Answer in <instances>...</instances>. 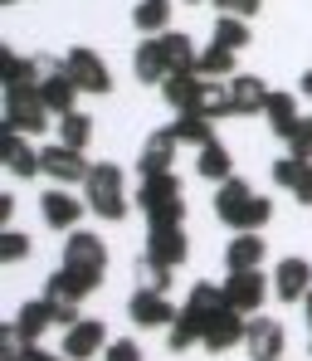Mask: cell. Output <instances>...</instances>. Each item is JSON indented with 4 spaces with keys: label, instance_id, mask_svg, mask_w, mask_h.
Instances as JSON below:
<instances>
[{
    "label": "cell",
    "instance_id": "1",
    "mask_svg": "<svg viewBox=\"0 0 312 361\" xmlns=\"http://www.w3.org/2000/svg\"><path fill=\"white\" fill-rule=\"evenodd\" d=\"M215 215L235 235L239 230H263L273 220V200H263L244 176H230V180H220V190H215Z\"/></svg>",
    "mask_w": 312,
    "mask_h": 361
},
{
    "label": "cell",
    "instance_id": "2",
    "mask_svg": "<svg viewBox=\"0 0 312 361\" xmlns=\"http://www.w3.org/2000/svg\"><path fill=\"white\" fill-rule=\"evenodd\" d=\"M83 200H88V210L98 215V220H127V180H123V166L118 161H93V171L83 180Z\"/></svg>",
    "mask_w": 312,
    "mask_h": 361
},
{
    "label": "cell",
    "instance_id": "3",
    "mask_svg": "<svg viewBox=\"0 0 312 361\" xmlns=\"http://www.w3.org/2000/svg\"><path fill=\"white\" fill-rule=\"evenodd\" d=\"M146 215V225H181L186 220V200H181V180L171 176H142L137 195H132Z\"/></svg>",
    "mask_w": 312,
    "mask_h": 361
},
{
    "label": "cell",
    "instance_id": "4",
    "mask_svg": "<svg viewBox=\"0 0 312 361\" xmlns=\"http://www.w3.org/2000/svg\"><path fill=\"white\" fill-rule=\"evenodd\" d=\"M49 103L39 98V83H20V88H5V132H44L49 127Z\"/></svg>",
    "mask_w": 312,
    "mask_h": 361
},
{
    "label": "cell",
    "instance_id": "5",
    "mask_svg": "<svg viewBox=\"0 0 312 361\" xmlns=\"http://www.w3.org/2000/svg\"><path fill=\"white\" fill-rule=\"evenodd\" d=\"M63 269H73L88 283H103V274H108V244H103V235L68 230V240H63Z\"/></svg>",
    "mask_w": 312,
    "mask_h": 361
},
{
    "label": "cell",
    "instance_id": "6",
    "mask_svg": "<svg viewBox=\"0 0 312 361\" xmlns=\"http://www.w3.org/2000/svg\"><path fill=\"white\" fill-rule=\"evenodd\" d=\"M63 68H68V78L78 83V93H113V68L103 63L98 49H68L63 54Z\"/></svg>",
    "mask_w": 312,
    "mask_h": 361
},
{
    "label": "cell",
    "instance_id": "7",
    "mask_svg": "<svg viewBox=\"0 0 312 361\" xmlns=\"http://www.w3.org/2000/svg\"><path fill=\"white\" fill-rule=\"evenodd\" d=\"M263 298H268V274H263V269H235V274H230V283H225V302H230L235 312L254 317V312L263 307Z\"/></svg>",
    "mask_w": 312,
    "mask_h": 361
},
{
    "label": "cell",
    "instance_id": "8",
    "mask_svg": "<svg viewBox=\"0 0 312 361\" xmlns=\"http://www.w3.org/2000/svg\"><path fill=\"white\" fill-rule=\"evenodd\" d=\"M39 166H44V176L59 180V185H78V180H88V171H93V161H83V152L78 147H63V142H49L39 152Z\"/></svg>",
    "mask_w": 312,
    "mask_h": 361
},
{
    "label": "cell",
    "instance_id": "9",
    "mask_svg": "<svg viewBox=\"0 0 312 361\" xmlns=\"http://www.w3.org/2000/svg\"><path fill=\"white\" fill-rule=\"evenodd\" d=\"M108 352V327L103 317H78L73 327H63V357L68 361H88Z\"/></svg>",
    "mask_w": 312,
    "mask_h": 361
},
{
    "label": "cell",
    "instance_id": "10",
    "mask_svg": "<svg viewBox=\"0 0 312 361\" xmlns=\"http://www.w3.org/2000/svg\"><path fill=\"white\" fill-rule=\"evenodd\" d=\"M244 332H249V317H244V312H235V307L225 302L220 312H210L200 347H205V352H230V347H239V342H244Z\"/></svg>",
    "mask_w": 312,
    "mask_h": 361
},
{
    "label": "cell",
    "instance_id": "11",
    "mask_svg": "<svg viewBox=\"0 0 312 361\" xmlns=\"http://www.w3.org/2000/svg\"><path fill=\"white\" fill-rule=\"evenodd\" d=\"M39 68H44V78H39V98L49 103V113H54V118H63V113H73L78 83L68 78V68H63V59H39Z\"/></svg>",
    "mask_w": 312,
    "mask_h": 361
},
{
    "label": "cell",
    "instance_id": "12",
    "mask_svg": "<svg viewBox=\"0 0 312 361\" xmlns=\"http://www.w3.org/2000/svg\"><path fill=\"white\" fill-rule=\"evenodd\" d=\"M190 254L186 230L181 225H151L146 230V264H161V269H181Z\"/></svg>",
    "mask_w": 312,
    "mask_h": 361
},
{
    "label": "cell",
    "instance_id": "13",
    "mask_svg": "<svg viewBox=\"0 0 312 361\" xmlns=\"http://www.w3.org/2000/svg\"><path fill=\"white\" fill-rule=\"evenodd\" d=\"M288 347V332L278 317H249V332H244V352L249 361H278Z\"/></svg>",
    "mask_w": 312,
    "mask_h": 361
},
{
    "label": "cell",
    "instance_id": "14",
    "mask_svg": "<svg viewBox=\"0 0 312 361\" xmlns=\"http://www.w3.org/2000/svg\"><path fill=\"white\" fill-rule=\"evenodd\" d=\"M176 312H181V307H171V298L156 293V288H137V293L127 298V317H132L137 327H171Z\"/></svg>",
    "mask_w": 312,
    "mask_h": 361
},
{
    "label": "cell",
    "instance_id": "15",
    "mask_svg": "<svg viewBox=\"0 0 312 361\" xmlns=\"http://www.w3.org/2000/svg\"><path fill=\"white\" fill-rule=\"evenodd\" d=\"M273 293L278 302H303L312 293V264L308 259H298V254H288V259H278V269H273Z\"/></svg>",
    "mask_w": 312,
    "mask_h": 361
},
{
    "label": "cell",
    "instance_id": "16",
    "mask_svg": "<svg viewBox=\"0 0 312 361\" xmlns=\"http://www.w3.org/2000/svg\"><path fill=\"white\" fill-rule=\"evenodd\" d=\"M83 205H88V200H78L68 185H54V190H44V200H39V215H44V225H49V230H78V220H83Z\"/></svg>",
    "mask_w": 312,
    "mask_h": 361
},
{
    "label": "cell",
    "instance_id": "17",
    "mask_svg": "<svg viewBox=\"0 0 312 361\" xmlns=\"http://www.w3.org/2000/svg\"><path fill=\"white\" fill-rule=\"evenodd\" d=\"M176 147H181V137H176L171 127H161V132H151V137L142 142V157H137V171H142V176H166V171H171V161H176Z\"/></svg>",
    "mask_w": 312,
    "mask_h": 361
},
{
    "label": "cell",
    "instance_id": "18",
    "mask_svg": "<svg viewBox=\"0 0 312 361\" xmlns=\"http://www.w3.org/2000/svg\"><path fill=\"white\" fill-rule=\"evenodd\" d=\"M273 185L278 190H288L298 205H312V161H303V157H278L273 161Z\"/></svg>",
    "mask_w": 312,
    "mask_h": 361
},
{
    "label": "cell",
    "instance_id": "19",
    "mask_svg": "<svg viewBox=\"0 0 312 361\" xmlns=\"http://www.w3.org/2000/svg\"><path fill=\"white\" fill-rule=\"evenodd\" d=\"M132 73H137L146 88H161V83L171 78V68H166V49H161V35H146V39L137 44V54H132Z\"/></svg>",
    "mask_w": 312,
    "mask_h": 361
},
{
    "label": "cell",
    "instance_id": "20",
    "mask_svg": "<svg viewBox=\"0 0 312 361\" xmlns=\"http://www.w3.org/2000/svg\"><path fill=\"white\" fill-rule=\"evenodd\" d=\"M230 98H235V113L239 118H258L268 108V83L258 73H235L230 78Z\"/></svg>",
    "mask_w": 312,
    "mask_h": 361
},
{
    "label": "cell",
    "instance_id": "21",
    "mask_svg": "<svg viewBox=\"0 0 312 361\" xmlns=\"http://www.w3.org/2000/svg\"><path fill=\"white\" fill-rule=\"evenodd\" d=\"M49 322H54V302H49V298H30V302H20V312H15V322H10V327H15V337H20V342H30V347H35V342L44 337V327H49Z\"/></svg>",
    "mask_w": 312,
    "mask_h": 361
},
{
    "label": "cell",
    "instance_id": "22",
    "mask_svg": "<svg viewBox=\"0 0 312 361\" xmlns=\"http://www.w3.org/2000/svg\"><path fill=\"white\" fill-rule=\"evenodd\" d=\"M0 157H5L10 176H20V180H30V176H39V171H44V166H39V152L25 142V132H5V147H0Z\"/></svg>",
    "mask_w": 312,
    "mask_h": 361
},
{
    "label": "cell",
    "instance_id": "23",
    "mask_svg": "<svg viewBox=\"0 0 312 361\" xmlns=\"http://www.w3.org/2000/svg\"><path fill=\"white\" fill-rule=\"evenodd\" d=\"M263 254H268V244L258 240V230H239L235 240L225 244V269H230V274H235V269H258Z\"/></svg>",
    "mask_w": 312,
    "mask_h": 361
},
{
    "label": "cell",
    "instance_id": "24",
    "mask_svg": "<svg viewBox=\"0 0 312 361\" xmlns=\"http://www.w3.org/2000/svg\"><path fill=\"white\" fill-rule=\"evenodd\" d=\"M93 288H98V283L78 279V274H73V269H63V264L44 279V298H49V302H83Z\"/></svg>",
    "mask_w": 312,
    "mask_h": 361
},
{
    "label": "cell",
    "instance_id": "25",
    "mask_svg": "<svg viewBox=\"0 0 312 361\" xmlns=\"http://www.w3.org/2000/svg\"><path fill=\"white\" fill-rule=\"evenodd\" d=\"M200 93H205V78H200V73H171V78L161 83V98H166L176 113L200 108Z\"/></svg>",
    "mask_w": 312,
    "mask_h": 361
},
{
    "label": "cell",
    "instance_id": "26",
    "mask_svg": "<svg viewBox=\"0 0 312 361\" xmlns=\"http://www.w3.org/2000/svg\"><path fill=\"white\" fill-rule=\"evenodd\" d=\"M205 322H210V317H205V312H195V307L186 302V307L176 312V322L166 327V342H171V352H190V347L205 337Z\"/></svg>",
    "mask_w": 312,
    "mask_h": 361
},
{
    "label": "cell",
    "instance_id": "27",
    "mask_svg": "<svg viewBox=\"0 0 312 361\" xmlns=\"http://www.w3.org/2000/svg\"><path fill=\"white\" fill-rule=\"evenodd\" d=\"M195 176H200V180H215V185L235 176V157H230V147H220V142L200 147V152H195Z\"/></svg>",
    "mask_w": 312,
    "mask_h": 361
},
{
    "label": "cell",
    "instance_id": "28",
    "mask_svg": "<svg viewBox=\"0 0 312 361\" xmlns=\"http://www.w3.org/2000/svg\"><path fill=\"white\" fill-rule=\"evenodd\" d=\"M161 49H166V68H171V73H195L200 49H195V39H190V35L166 30V35H161Z\"/></svg>",
    "mask_w": 312,
    "mask_h": 361
},
{
    "label": "cell",
    "instance_id": "29",
    "mask_svg": "<svg viewBox=\"0 0 312 361\" xmlns=\"http://www.w3.org/2000/svg\"><path fill=\"white\" fill-rule=\"evenodd\" d=\"M171 132L181 137V147H195V152L215 142V122L205 118V113H195V108H190V113H176V122H171Z\"/></svg>",
    "mask_w": 312,
    "mask_h": 361
},
{
    "label": "cell",
    "instance_id": "30",
    "mask_svg": "<svg viewBox=\"0 0 312 361\" xmlns=\"http://www.w3.org/2000/svg\"><path fill=\"white\" fill-rule=\"evenodd\" d=\"M263 118H268V127H273V137H293V127H298V98L293 93H268V108H263Z\"/></svg>",
    "mask_w": 312,
    "mask_h": 361
},
{
    "label": "cell",
    "instance_id": "31",
    "mask_svg": "<svg viewBox=\"0 0 312 361\" xmlns=\"http://www.w3.org/2000/svg\"><path fill=\"white\" fill-rule=\"evenodd\" d=\"M132 25H137L142 35H166V30H171V0H137Z\"/></svg>",
    "mask_w": 312,
    "mask_h": 361
},
{
    "label": "cell",
    "instance_id": "32",
    "mask_svg": "<svg viewBox=\"0 0 312 361\" xmlns=\"http://www.w3.org/2000/svg\"><path fill=\"white\" fill-rule=\"evenodd\" d=\"M44 78V68H39V59H25V54H0V83L5 88H20V83H39Z\"/></svg>",
    "mask_w": 312,
    "mask_h": 361
},
{
    "label": "cell",
    "instance_id": "33",
    "mask_svg": "<svg viewBox=\"0 0 312 361\" xmlns=\"http://www.w3.org/2000/svg\"><path fill=\"white\" fill-rule=\"evenodd\" d=\"M195 113H205L210 122L220 118H235V98H230V78L220 83V78H205V93H200V108Z\"/></svg>",
    "mask_w": 312,
    "mask_h": 361
},
{
    "label": "cell",
    "instance_id": "34",
    "mask_svg": "<svg viewBox=\"0 0 312 361\" xmlns=\"http://www.w3.org/2000/svg\"><path fill=\"white\" fill-rule=\"evenodd\" d=\"M195 73L200 78H235V49H225V44H210V49H200V59H195Z\"/></svg>",
    "mask_w": 312,
    "mask_h": 361
},
{
    "label": "cell",
    "instance_id": "35",
    "mask_svg": "<svg viewBox=\"0 0 312 361\" xmlns=\"http://www.w3.org/2000/svg\"><path fill=\"white\" fill-rule=\"evenodd\" d=\"M54 127H59V142H63V147L88 152V142H93V118H88V113H78V108H73V113H63Z\"/></svg>",
    "mask_w": 312,
    "mask_h": 361
},
{
    "label": "cell",
    "instance_id": "36",
    "mask_svg": "<svg viewBox=\"0 0 312 361\" xmlns=\"http://www.w3.org/2000/svg\"><path fill=\"white\" fill-rule=\"evenodd\" d=\"M215 44H225V49H244L249 44V20H239V15H220L215 20Z\"/></svg>",
    "mask_w": 312,
    "mask_h": 361
},
{
    "label": "cell",
    "instance_id": "37",
    "mask_svg": "<svg viewBox=\"0 0 312 361\" xmlns=\"http://www.w3.org/2000/svg\"><path fill=\"white\" fill-rule=\"evenodd\" d=\"M186 302L195 307V312H205V317H210V312H220V307H225V288H215V283H195Z\"/></svg>",
    "mask_w": 312,
    "mask_h": 361
},
{
    "label": "cell",
    "instance_id": "38",
    "mask_svg": "<svg viewBox=\"0 0 312 361\" xmlns=\"http://www.w3.org/2000/svg\"><path fill=\"white\" fill-rule=\"evenodd\" d=\"M0 259H5V264H20V259H30V235H20V230H5V235H0Z\"/></svg>",
    "mask_w": 312,
    "mask_h": 361
},
{
    "label": "cell",
    "instance_id": "39",
    "mask_svg": "<svg viewBox=\"0 0 312 361\" xmlns=\"http://www.w3.org/2000/svg\"><path fill=\"white\" fill-rule=\"evenodd\" d=\"M171 274H176V269H161V264H146V259H142V288L171 293Z\"/></svg>",
    "mask_w": 312,
    "mask_h": 361
},
{
    "label": "cell",
    "instance_id": "40",
    "mask_svg": "<svg viewBox=\"0 0 312 361\" xmlns=\"http://www.w3.org/2000/svg\"><path fill=\"white\" fill-rule=\"evenodd\" d=\"M288 152H293V157H303V161H312V118H303L298 127H293V137H288Z\"/></svg>",
    "mask_w": 312,
    "mask_h": 361
},
{
    "label": "cell",
    "instance_id": "41",
    "mask_svg": "<svg viewBox=\"0 0 312 361\" xmlns=\"http://www.w3.org/2000/svg\"><path fill=\"white\" fill-rule=\"evenodd\" d=\"M103 361H142V347H137L132 337H118V342H108Z\"/></svg>",
    "mask_w": 312,
    "mask_h": 361
},
{
    "label": "cell",
    "instance_id": "42",
    "mask_svg": "<svg viewBox=\"0 0 312 361\" xmlns=\"http://www.w3.org/2000/svg\"><path fill=\"white\" fill-rule=\"evenodd\" d=\"M210 5H220V15H239V20H254L263 0H210Z\"/></svg>",
    "mask_w": 312,
    "mask_h": 361
},
{
    "label": "cell",
    "instance_id": "43",
    "mask_svg": "<svg viewBox=\"0 0 312 361\" xmlns=\"http://www.w3.org/2000/svg\"><path fill=\"white\" fill-rule=\"evenodd\" d=\"M25 361H68L59 352V357H54V352H44V347H39V342H35V347H30V352H25Z\"/></svg>",
    "mask_w": 312,
    "mask_h": 361
},
{
    "label": "cell",
    "instance_id": "44",
    "mask_svg": "<svg viewBox=\"0 0 312 361\" xmlns=\"http://www.w3.org/2000/svg\"><path fill=\"white\" fill-rule=\"evenodd\" d=\"M298 93H303V98H312V68L303 73V78H298Z\"/></svg>",
    "mask_w": 312,
    "mask_h": 361
},
{
    "label": "cell",
    "instance_id": "45",
    "mask_svg": "<svg viewBox=\"0 0 312 361\" xmlns=\"http://www.w3.org/2000/svg\"><path fill=\"white\" fill-rule=\"evenodd\" d=\"M303 312H308V327H312V293L303 298Z\"/></svg>",
    "mask_w": 312,
    "mask_h": 361
},
{
    "label": "cell",
    "instance_id": "46",
    "mask_svg": "<svg viewBox=\"0 0 312 361\" xmlns=\"http://www.w3.org/2000/svg\"><path fill=\"white\" fill-rule=\"evenodd\" d=\"M0 5H15V0H0Z\"/></svg>",
    "mask_w": 312,
    "mask_h": 361
},
{
    "label": "cell",
    "instance_id": "47",
    "mask_svg": "<svg viewBox=\"0 0 312 361\" xmlns=\"http://www.w3.org/2000/svg\"><path fill=\"white\" fill-rule=\"evenodd\" d=\"M186 5H200V0H186Z\"/></svg>",
    "mask_w": 312,
    "mask_h": 361
},
{
    "label": "cell",
    "instance_id": "48",
    "mask_svg": "<svg viewBox=\"0 0 312 361\" xmlns=\"http://www.w3.org/2000/svg\"><path fill=\"white\" fill-rule=\"evenodd\" d=\"M308 357H312V342H308Z\"/></svg>",
    "mask_w": 312,
    "mask_h": 361
},
{
    "label": "cell",
    "instance_id": "49",
    "mask_svg": "<svg viewBox=\"0 0 312 361\" xmlns=\"http://www.w3.org/2000/svg\"><path fill=\"white\" fill-rule=\"evenodd\" d=\"M0 361H10V357H0Z\"/></svg>",
    "mask_w": 312,
    "mask_h": 361
}]
</instances>
